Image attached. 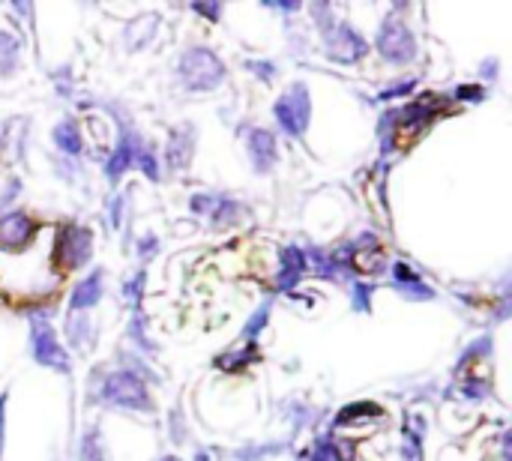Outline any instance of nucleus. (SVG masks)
<instances>
[{
  "instance_id": "obj_42",
  "label": "nucleus",
  "mask_w": 512,
  "mask_h": 461,
  "mask_svg": "<svg viewBox=\"0 0 512 461\" xmlns=\"http://www.w3.org/2000/svg\"><path fill=\"white\" fill-rule=\"evenodd\" d=\"M264 6H270V9H279V12H297L303 3H297V0H270V3H264Z\"/></svg>"
},
{
  "instance_id": "obj_28",
  "label": "nucleus",
  "mask_w": 512,
  "mask_h": 461,
  "mask_svg": "<svg viewBox=\"0 0 512 461\" xmlns=\"http://www.w3.org/2000/svg\"><path fill=\"white\" fill-rule=\"evenodd\" d=\"M135 165L144 171V177H147V180H153V183L159 180V159H156L153 147H147V144H144V147L138 150V156H135Z\"/></svg>"
},
{
  "instance_id": "obj_33",
  "label": "nucleus",
  "mask_w": 512,
  "mask_h": 461,
  "mask_svg": "<svg viewBox=\"0 0 512 461\" xmlns=\"http://www.w3.org/2000/svg\"><path fill=\"white\" fill-rule=\"evenodd\" d=\"M168 432H171V441H174V444H183V441H186L189 429H186V417H183L180 408H174V411L168 414Z\"/></svg>"
},
{
  "instance_id": "obj_21",
  "label": "nucleus",
  "mask_w": 512,
  "mask_h": 461,
  "mask_svg": "<svg viewBox=\"0 0 512 461\" xmlns=\"http://www.w3.org/2000/svg\"><path fill=\"white\" fill-rule=\"evenodd\" d=\"M258 360H261L258 348H255V345H243L240 351H234V354H225V357H219V360H216V369L240 372V369H246V366H252V363H258Z\"/></svg>"
},
{
  "instance_id": "obj_4",
  "label": "nucleus",
  "mask_w": 512,
  "mask_h": 461,
  "mask_svg": "<svg viewBox=\"0 0 512 461\" xmlns=\"http://www.w3.org/2000/svg\"><path fill=\"white\" fill-rule=\"evenodd\" d=\"M273 117L276 123L282 126L285 135L291 138H303L306 129H309V120H312V96H309V87L303 81H294L273 105Z\"/></svg>"
},
{
  "instance_id": "obj_31",
  "label": "nucleus",
  "mask_w": 512,
  "mask_h": 461,
  "mask_svg": "<svg viewBox=\"0 0 512 461\" xmlns=\"http://www.w3.org/2000/svg\"><path fill=\"white\" fill-rule=\"evenodd\" d=\"M492 354V339H477L465 354H462V360H459V372L462 369H468L474 360H483V357H489Z\"/></svg>"
},
{
  "instance_id": "obj_40",
  "label": "nucleus",
  "mask_w": 512,
  "mask_h": 461,
  "mask_svg": "<svg viewBox=\"0 0 512 461\" xmlns=\"http://www.w3.org/2000/svg\"><path fill=\"white\" fill-rule=\"evenodd\" d=\"M54 87L60 96H69L72 93V78H69V66H63L60 72H54Z\"/></svg>"
},
{
  "instance_id": "obj_16",
  "label": "nucleus",
  "mask_w": 512,
  "mask_h": 461,
  "mask_svg": "<svg viewBox=\"0 0 512 461\" xmlns=\"http://www.w3.org/2000/svg\"><path fill=\"white\" fill-rule=\"evenodd\" d=\"M66 339L72 342V348H78V351H90L93 348V342H96V324L81 312V315H69L66 318Z\"/></svg>"
},
{
  "instance_id": "obj_3",
  "label": "nucleus",
  "mask_w": 512,
  "mask_h": 461,
  "mask_svg": "<svg viewBox=\"0 0 512 461\" xmlns=\"http://www.w3.org/2000/svg\"><path fill=\"white\" fill-rule=\"evenodd\" d=\"M375 48H378V54H381L387 63H393V66H408V63H414L417 54H420V45H417L414 30L405 24L402 15H393V12L381 21L378 36H375Z\"/></svg>"
},
{
  "instance_id": "obj_1",
  "label": "nucleus",
  "mask_w": 512,
  "mask_h": 461,
  "mask_svg": "<svg viewBox=\"0 0 512 461\" xmlns=\"http://www.w3.org/2000/svg\"><path fill=\"white\" fill-rule=\"evenodd\" d=\"M99 405L105 408H120V411H138V414H150L153 411V399L147 393V384L141 375H132L126 369L111 372L102 378V384L96 387L93 396Z\"/></svg>"
},
{
  "instance_id": "obj_38",
  "label": "nucleus",
  "mask_w": 512,
  "mask_h": 461,
  "mask_svg": "<svg viewBox=\"0 0 512 461\" xmlns=\"http://www.w3.org/2000/svg\"><path fill=\"white\" fill-rule=\"evenodd\" d=\"M189 6H192V12H198V15L210 18V21L222 18V3H216V0H210V3H189Z\"/></svg>"
},
{
  "instance_id": "obj_12",
  "label": "nucleus",
  "mask_w": 512,
  "mask_h": 461,
  "mask_svg": "<svg viewBox=\"0 0 512 461\" xmlns=\"http://www.w3.org/2000/svg\"><path fill=\"white\" fill-rule=\"evenodd\" d=\"M441 102H444V99H438V96H426V99H420V102H408L402 111H396V126H399L405 135L423 132V129L435 120V114L441 111Z\"/></svg>"
},
{
  "instance_id": "obj_39",
  "label": "nucleus",
  "mask_w": 512,
  "mask_h": 461,
  "mask_svg": "<svg viewBox=\"0 0 512 461\" xmlns=\"http://www.w3.org/2000/svg\"><path fill=\"white\" fill-rule=\"evenodd\" d=\"M462 396H465V399H486V396H489V384H486V381H468V384L462 387Z\"/></svg>"
},
{
  "instance_id": "obj_23",
  "label": "nucleus",
  "mask_w": 512,
  "mask_h": 461,
  "mask_svg": "<svg viewBox=\"0 0 512 461\" xmlns=\"http://www.w3.org/2000/svg\"><path fill=\"white\" fill-rule=\"evenodd\" d=\"M285 450H288V444H246V447H240V450L234 453V459L261 461L267 459V456H279V453H285Z\"/></svg>"
},
{
  "instance_id": "obj_44",
  "label": "nucleus",
  "mask_w": 512,
  "mask_h": 461,
  "mask_svg": "<svg viewBox=\"0 0 512 461\" xmlns=\"http://www.w3.org/2000/svg\"><path fill=\"white\" fill-rule=\"evenodd\" d=\"M480 72H483V75H492L489 81H495V75H498V60H492V63L486 60V63L480 66Z\"/></svg>"
},
{
  "instance_id": "obj_6",
  "label": "nucleus",
  "mask_w": 512,
  "mask_h": 461,
  "mask_svg": "<svg viewBox=\"0 0 512 461\" xmlns=\"http://www.w3.org/2000/svg\"><path fill=\"white\" fill-rule=\"evenodd\" d=\"M93 255V234L84 225L66 222L57 231V243H54V258L60 261L63 270H81Z\"/></svg>"
},
{
  "instance_id": "obj_25",
  "label": "nucleus",
  "mask_w": 512,
  "mask_h": 461,
  "mask_svg": "<svg viewBox=\"0 0 512 461\" xmlns=\"http://www.w3.org/2000/svg\"><path fill=\"white\" fill-rule=\"evenodd\" d=\"M309 12H312V21L318 24V33H321V39L336 27V15H333V3H312L309 6Z\"/></svg>"
},
{
  "instance_id": "obj_48",
  "label": "nucleus",
  "mask_w": 512,
  "mask_h": 461,
  "mask_svg": "<svg viewBox=\"0 0 512 461\" xmlns=\"http://www.w3.org/2000/svg\"><path fill=\"white\" fill-rule=\"evenodd\" d=\"M159 461H180V459H177V456H162Z\"/></svg>"
},
{
  "instance_id": "obj_10",
  "label": "nucleus",
  "mask_w": 512,
  "mask_h": 461,
  "mask_svg": "<svg viewBox=\"0 0 512 461\" xmlns=\"http://www.w3.org/2000/svg\"><path fill=\"white\" fill-rule=\"evenodd\" d=\"M246 150H249V162L258 174H270L279 162V144L276 135L270 129H252L246 138Z\"/></svg>"
},
{
  "instance_id": "obj_36",
  "label": "nucleus",
  "mask_w": 512,
  "mask_h": 461,
  "mask_svg": "<svg viewBox=\"0 0 512 461\" xmlns=\"http://www.w3.org/2000/svg\"><path fill=\"white\" fill-rule=\"evenodd\" d=\"M456 99H462V102H483L486 99V87H480V84H462V87H456Z\"/></svg>"
},
{
  "instance_id": "obj_45",
  "label": "nucleus",
  "mask_w": 512,
  "mask_h": 461,
  "mask_svg": "<svg viewBox=\"0 0 512 461\" xmlns=\"http://www.w3.org/2000/svg\"><path fill=\"white\" fill-rule=\"evenodd\" d=\"M3 414H6V396H0V453H3Z\"/></svg>"
},
{
  "instance_id": "obj_32",
  "label": "nucleus",
  "mask_w": 512,
  "mask_h": 461,
  "mask_svg": "<svg viewBox=\"0 0 512 461\" xmlns=\"http://www.w3.org/2000/svg\"><path fill=\"white\" fill-rule=\"evenodd\" d=\"M285 411H288V420L297 426V432H300L303 426H309V423L318 417L312 408H306V405H300V402H288V405H285Z\"/></svg>"
},
{
  "instance_id": "obj_43",
  "label": "nucleus",
  "mask_w": 512,
  "mask_h": 461,
  "mask_svg": "<svg viewBox=\"0 0 512 461\" xmlns=\"http://www.w3.org/2000/svg\"><path fill=\"white\" fill-rule=\"evenodd\" d=\"M18 189H21V180H18V177H12V180H9V186H6V192H3V204H6V201H12V198L18 195Z\"/></svg>"
},
{
  "instance_id": "obj_18",
  "label": "nucleus",
  "mask_w": 512,
  "mask_h": 461,
  "mask_svg": "<svg viewBox=\"0 0 512 461\" xmlns=\"http://www.w3.org/2000/svg\"><path fill=\"white\" fill-rule=\"evenodd\" d=\"M51 138L57 144V150H63L66 156H81L84 153V138L75 120H63L51 129Z\"/></svg>"
},
{
  "instance_id": "obj_13",
  "label": "nucleus",
  "mask_w": 512,
  "mask_h": 461,
  "mask_svg": "<svg viewBox=\"0 0 512 461\" xmlns=\"http://www.w3.org/2000/svg\"><path fill=\"white\" fill-rule=\"evenodd\" d=\"M195 153V129L192 123H180L171 129L168 144H165V162L171 171H186Z\"/></svg>"
},
{
  "instance_id": "obj_19",
  "label": "nucleus",
  "mask_w": 512,
  "mask_h": 461,
  "mask_svg": "<svg viewBox=\"0 0 512 461\" xmlns=\"http://www.w3.org/2000/svg\"><path fill=\"white\" fill-rule=\"evenodd\" d=\"M21 60V39L9 30H0V78H9Z\"/></svg>"
},
{
  "instance_id": "obj_8",
  "label": "nucleus",
  "mask_w": 512,
  "mask_h": 461,
  "mask_svg": "<svg viewBox=\"0 0 512 461\" xmlns=\"http://www.w3.org/2000/svg\"><path fill=\"white\" fill-rule=\"evenodd\" d=\"M144 147V141L138 138V132L132 129V123H120V138H117V147L111 150V156L105 159V177H108V183L111 186H117L120 183V177L135 165V156H138V150Z\"/></svg>"
},
{
  "instance_id": "obj_15",
  "label": "nucleus",
  "mask_w": 512,
  "mask_h": 461,
  "mask_svg": "<svg viewBox=\"0 0 512 461\" xmlns=\"http://www.w3.org/2000/svg\"><path fill=\"white\" fill-rule=\"evenodd\" d=\"M102 270H93L87 279H81L78 285H75V291H72V297H69V309L78 315V312H84V309H90V306H96L99 300H102Z\"/></svg>"
},
{
  "instance_id": "obj_2",
  "label": "nucleus",
  "mask_w": 512,
  "mask_h": 461,
  "mask_svg": "<svg viewBox=\"0 0 512 461\" xmlns=\"http://www.w3.org/2000/svg\"><path fill=\"white\" fill-rule=\"evenodd\" d=\"M177 75L180 84L192 93H207L225 84V63L219 60L216 51L204 48V45H192L183 51L180 63H177Z\"/></svg>"
},
{
  "instance_id": "obj_37",
  "label": "nucleus",
  "mask_w": 512,
  "mask_h": 461,
  "mask_svg": "<svg viewBox=\"0 0 512 461\" xmlns=\"http://www.w3.org/2000/svg\"><path fill=\"white\" fill-rule=\"evenodd\" d=\"M135 252H138L141 261H150V258L159 252V240H156L153 234H144V237L138 240V249H135Z\"/></svg>"
},
{
  "instance_id": "obj_35",
  "label": "nucleus",
  "mask_w": 512,
  "mask_h": 461,
  "mask_svg": "<svg viewBox=\"0 0 512 461\" xmlns=\"http://www.w3.org/2000/svg\"><path fill=\"white\" fill-rule=\"evenodd\" d=\"M243 66H246L249 72H255L261 81H273V78L279 75V66H276V63H270V60H246Z\"/></svg>"
},
{
  "instance_id": "obj_29",
  "label": "nucleus",
  "mask_w": 512,
  "mask_h": 461,
  "mask_svg": "<svg viewBox=\"0 0 512 461\" xmlns=\"http://www.w3.org/2000/svg\"><path fill=\"white\" fill-rule=\"evenodd\" d=\"M372 294H375L372 285L354 282L351 285V306H354V312H372Z\"/></svg>"
},
{
  "instance_id": "obj_22",
  "label": "nucleus",
  "mask_w": 512,
  "mask_h": 461,
  "mask_svg": "<svg viewBox=\"0 0 512 461\" xmlns=\"http://www.w3.org/2000/svg\"><path fill=\"white\" fill-rule=\"evenodd\" d=\"M78 461H105V450H102V441H99V429H96V426H90V429L81 435Z\"/></svg>"
},
{
  "instance_id": "obj_5",
  "label": "nucleus",
  "mask_w": 512,
  "mask_h": 461,
  "mask_svg": "<svg viewBox=\"0 0 512 461\" xmlns=\"http://www.w3.org/2000/svg\"><path fill=\"white\" fill-rule=\"evenodd\" d=\"M30 354L39 366L45 369H54L60 375H69L72 372V363H69V354L63 351V345L57 342V333L54 327L48 324L45 312H36L30 315Z\"/></svg>"
},
{
  "instance_id": "obj_27",
  "label": "nucleus",
  "mask_w": 512,
  "mask_h": 461,
  "mask_svg": "<svg viewBox=\"0 0 512 461\" xmlns=\"http://www.w3.org/2000/svg\"><path fill=\"white\" fill-rule=\"evenodd\" d=\"M267 321H270V303H264V306L249 318V324L243 327V342H246V345H255V339H258V333L267 327Z\"/></svg>"
},
{
  "instance_id": "obj_14",
  "label": "nucleus",
  "mask_w": 512,
  "mask_h": 461,
  "mask_svg": "<svg viewBox=\"0 0 512 461\" xmlns=\"http://www.w3.org/2000/svg\"><path fill=\"white\" fill-rule=\"evenodd\" d=\"M393 285L399 294H405L408 300H435V291L420 279L417 270H411L405 261H396L393 264Z\"/></svg>"
},
{
  "instance_id": "obj_46",
  "label": "nucleus",
  "mask_w": 512,
  "mask_h": 461,
  "mask_svg": "<svg viewBox=\"0 0 512 461\" xmlns=\"http://www.w3.org/2000/svg\"><path fill=\"white\" fill-rule=\"evenodd\" d=\"M12 9H15L18 15H30V3H12Z\"/></svg>"
},
{
  "instance_id": "obj_11",
  "label": "nucleus",
  "mask_w": 512,
  "mask_h": 461,
  "mask_svg": "<svg viewBox=\"0 0 512 461\" xmlns=\"http://www.w3.org/2000/svg\"><path fill=\"white\" fill-rule=\"evenodd\" d=\"M306 270H309L306 252L300 246H282V252H279V273H276V291L279 294L297 291V285L306 276Z\"/></svg>"
},
{
  "instance_id": "obj_17",
  "label": "nucleus",
  "mask_w": 512,
  "mask_h": 461,
  "mask_svg": "<svg viewBox=\"0 0 512 461\" xmlns=\"http://www.w3.org/2000/svg\"><path fill=\"white\" fill-rule=\"evenodd\" d=\"M243 213H246V207H243L240 201H234V198H228V195H213L210 210H207V219H210L216 228H222V225H237Z\"/></svg>"
},
{
  "instance_id": "obj_9",
  "label": "nucleus",
  "mask_w": 512,
  "mask_h": 461,
  "mask_svg": "<svg viewBox=\"0 0 512 461\" xmlns=\"http://www.w3.org/2000/svg\"><path fill=\"white\" fill-rule=\"evenodd\" d=\"M39 225L27 213H3L0 216V252L15 255L33 246Z\"/></svg>"
},
{
  "instance_id": "obj_24",
  "label": "nucleus",
  "mask_w": 512,
  "mask_h": 461,
  "mask_svg": "<svg viewBox=\"0 0 512 461\" xmlns=\"http://www.w3.org/2000/svg\"><path fill=\"white\" fill-rule=\"evenodd\" d=\"M402 459L423 461V420L414 432V426H405V444H402Z\"/></svg>"
},
{
  "instance_id": "obj_41",
  "label": "nucleus",
  "mask_w": 512,
  "mask_h": 461,
  "mask_svg": "<svg viewBox=\"0 0 512 461\" xmlns=\"http://www.w3.org/2000/svg\"><path fill=\"white\" fill-rule=\"evenodd\" d=\"M123 195H114V201H111V225L117 228L120 222H123Z\"/></svg>"
},
{
  "instance_id": "obj_34",
  "label": "nucleus",
  "mask_w": 512,
  "mask_h": 461,
  "mask_svg": "<svg viewBox=\"0 0 512 461\" xmlns=\"http://www.w3.org/2000/svg\"><path fill=\"white\" fill-rule=\"evenodd\" d=\"M414 87H417V78H405V81H399V84H390L387 90H381V93H378V102L402 99V96H408V93H411Z\"/></svg>"
},
{
  "instance_id": "obj_30",
  "label": "nucleus",
  "mask_w": 512,
  "mask_h": 461,
  "mask_svg": "<svg viewBox=\"0 0 512 461\" xmlns=\"http://www.w3.org/2000/svg\"><path fill=\"white\" fill-rule=\"evenodd\" d=\"M129 339H132L138 348L153 351V342H150V336H147V318H144L141 312H135V318L129 321Z\"/></svg>"
},
{
  "instance_id": "obj_7",
  "label": "nucleus",
  "mask_w": 512,
  "mask_h": 461,
  "mask_svg": "<svg viewBox=\"0 0 512 461\" xmlns=\"http://www.w3.org/2000/svg\"><path fill=\"white\" fill-rule=\"evenodd\" d=\"M369 54V42L348 24L336 21V27L324 36V57L342 66H354Z\"/></svg>"
},
{
  "instance_id": "obj_47",
  "label": "nucleus",
  "mask_w": 512,
  "mask_h": 461,
  "mask_svg": "<svg viewBox=\"0 0 512 461\" xmlns=\"http://www.w3.org/2000/svg\"><path fill=\"white\" fill-rule=\"evenodd\" d=\"M195 461H210V453H207V450H198V453H195Z\"/></svg>"
},
{
  "instance_id": "obj_20",
  "label": "nucleus",
  "mask_w": 512,
  "mask_h": 461,
  "mask_svg": "<svg viewBox=\"0 0 512 461\" xmlns=\"http://www.w3.org/2000/svg\"><path fill=\"white\" fill-rule=\"evenodd\" d=\"M378 417H384L381 405H375V402H354V405H345L336 414V426H351L357 420H378Z\"/></svg>"
},
{
  "instance_id": "obj_26",
  "label": "nucleus",
  "mask_w": 512,
  "mask_h": 461,
  "mask_svg": "<svg viewBox=\"0 0 512 461\" xmlns=\"http://www.w3.org/2000/svg\"><path fill=\"white\" fill-rule=\"evenodd\" d=\"M144 285H147V273L138 270L132 279L123 282V300L135 306V312H141V297H144Z\"/></svg>"
}]
</instances>
